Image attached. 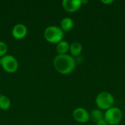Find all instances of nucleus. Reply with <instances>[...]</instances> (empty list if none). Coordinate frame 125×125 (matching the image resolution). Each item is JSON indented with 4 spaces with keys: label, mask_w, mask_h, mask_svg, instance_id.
Here are the masks:
<instances>
[{
    "label": "nucleus",
    "mask_w": 125,
    "mask_h": 125,
    "mask_svg": "<svg viewBox=\"0 0 125 125\" xmlns=\"http://www.w3.org/2000/svg\"><path fill=\"white\" fill-rule=\"evenodd\" d=\"M75 66V59L71 55H57L53 59V67L55 70L62 75H68L73 73Z\"/></svg>",
    "instance_id": "1"
},
{
    "label": "nucleus",
    "mask_w": 125,
    "mask_h": 125,
    "mask_svg": "<svg viewBox=\"0 0 125 125\" xmlns=\"http://www.w3.org/2000/svg\"><path fill=\"white\" fill-rule=\"evenodd\" d=\"M27 34V28L23 23H18L14 26L12 30V35L15 39L21 40L24 38Z\"/></svg>",
    "instance_id": "8"
},
{
    "label": "nucleus",
    "mask_w": 125,
    "mask_h": 125,
    "mask_svg": "<svg viewBox=\"0 0 125 125\" xmlns=\"http://www.w3.org/2000/svg\"><path fill=\"white\" fill-rule=\"evenodd\" d=\"M83 50L82 45L78 42H74L70 45V52L73 57L79 56Z\"/></svg>",
    "instance_id": "10"
},
{
    "label": "nucleus",
    "mask_w": 125,
    "mask_h": 125,
    "mask_svg": "<svg viewBox=\"0 0 125 125\" xmlns=\"http://www.w3.org/2000/svg\"><path fill=\"white\" fill-rule=\"evenodd\" d=\"M73 119L79 123H86L90 119V114L83 108H77L73 113Z\"/></svg>",
    "instance_id": "6"
},
{
    "label": "nucleus",
    "mask_w": 125,
    "mask_h": 125,
    "mask_svg": "<svg viewBox=\"0 0 125 125\" xmlns=\"http://www.w3.org/2000/svg\"><path fill=\"white\" fill-rule=\"evenodd\" d=\"M45 40L52 44H57L64 38V31L56 26H49L44 31Z\"/></svg>",
    "instance_id": "2"
},
{
    "label": "nucleus",
    "mask_w": 125,
    "mask_h": 125,
    "mask_svg": "<svg viewBox=\"0 0 125 125\" xmlns=\"http://www.w3.org/2000/svg\"><path fill=\"white\" fill-rule=\"evenodd\" d=\"M82 5L81 0H63L62 7L68 12H75L78 10Z\"/></svg>",
    "instance_id": "7"
},
{
    "label": "nucleus",
    "mask_w": 125,
    "mask_h": 125,
    "mask_svg": "<svg viewBox=\"0 0 125 125\" xmlns=\"http://www.w3.org/2000/svg\"><path fill=\"white\" fill-rule=\"evenodd\" d=\"M11 106V101L6 95H0V108L3 111L8 110Z\"/></svg>",
    "instance_id": "12"
},
{
    "label": "nucleus",
    "mask_w": 125,
    "mask_h": 125,
    "mask_svg": "<svg viewBox=\"0 0 125 125\" xmlns=\"http://www.w3.org/2000/svg\"><path fill=\"white\" fill-rule=\"evenodd\" d=\"M90 119H92L94 122H97L104 119V114L100 109H94L90 114Z\"/></svg>",
    "instance_id": "13"
},
{
    "label": "nucleus",
    "mask_w": 125,
    "mask_h": 125,
    "mask_svg": "<svg viewBox=\"0 0 125 125\" xmlns=\"http://www.w3.org/2000/svg\"><path fill=\"white\" fill-rule=\"evenodd\" d=\"M8 48H7V45L3 42V41H0V57H3L5 55H7V52Z\"/></svg>",
    "instance_id": "14"
},
{
    "label": "nucleus",
    "mask_w": 125,
    "mask_h": 125,
    "mask_svg": "<svg viewBox=\"0 0 125 125\" xmlns=\"http://www.w3.org/2000/svg\"><path fill=\"white\" fill-rule=\"evenodd\" d=\"M101 2H102L103 4H111V3H113L114 1H113V0H102Z\"/></svg>",
    "instance_id": "16"
},
{
    "label": "nucleus",
    "mask_w": 125,
    "mask_h": 125,
    "mask_svg": "<svg viewBox=\"0 0 125 125\" xmlns=\"http://www.w3.org/2000/svg\"><path fill=\"white\" fill-rule=\"evenodd\" d=\"M96 125H108V123L105 122V120L103 119H102V120H100V121L97 122L96 123Z\"/></svg>",
    "instance_id": "15"
},
{
    "label": "nucleus",
    "mask_w": 125,
    "mask_h": 125,
    "mask_svg": "<svg viewBox=\"0 0 125 125\" xmlns=\"http://www.w3.org/2000/svg\"><path fill=\"white\" fill-rule=\"evenodd\" d=\"M60 25H61L60 28L62 29L63 31H69L73 29L74 26V22L73 19H71L70 18L66 17L62 20Z\"/></svg>",
    "instance_id": "11"
},
{
    "label": "nucleus",
    "mask_w": 125,
    "mask_h": 125,
    "mask_svg": "<svg viewBox=\"0 0 125 125\" xmlns=\"http://www.w3.org/2000/svg\"><path fill=\"white\" fill-rule=\"evenodd\" d=\"M0 95H1V94H0Z\"/></svg>",
    "instance_id": "17"
},
{
    "label": "nucleus",
    "mask_w": 125,
    "mask_h": 125,
    "mask_svg": "<svg viewBox=\"0 0 125 125\" xmlns=\"http://www.w3.org/2000/svg\"><path fill=\"white\" fill-rule=\"evenodd\" d=\"M95 103L100 109L107 111L113 107L114 104V97L110 92H103L98 94L96 97Z\"/></svg>",
    "instance_id": "3"
},
{
    "label": "nucleus",
    "mask_w": 125,
    "mask_h": 125,
    "mask_svg": "<svg viewBox=\"0 0 125 125\" xmlns=\"http://www.w3.org/2000/svg\"><path fill=\"white\" fill-rule=\"evenodd\" d=\"M123 117L122 111L116 107H112L108 109L104 114V119L108 125H119Z\"/></svg>",
    "instance_id": "4"
},
{
    "label": "nucleus",
    "mask_w": 125,
    "mask_h": 125,
    "mask_svg": "<svg viewBox=\"0 0 125 125\" xmlns=\"http://www.w3.org/2000/svg\"><path fill=\"white\" fill-rule=\"evenodd\" d=\"M70 51V44L64 40H62L59 43L56 44V52L58 55L67 54V53Z\"/></svg>",
    "instance_id": "9"
},
{
    "label": "nucleus",
    "mask_w": 125,
    "mask_h": 125,
    "mask_svg": "<svg viewBox=\"0 0 125 125\" xmlns=\"http://www.w3.org/2000/svg\"><path fill=\"white\" fill-rule=\"evenodd\" d=\"M1 65L4 71L9 73H14L18 69V62L17 59L11 55H5L1 57Z\"/></svg>",
    "instance_id": "5"
}]
</instances>
